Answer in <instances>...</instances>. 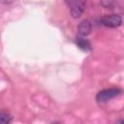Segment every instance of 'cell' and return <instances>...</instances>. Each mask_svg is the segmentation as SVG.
Masks as SVG:
<instances>
[{"label":"cell","mask_w":124,"mask_h":124,"mask_svg":"<svg viewBox=\"0 0 124 124\" xmlns=\"http://www.w3.org/2000/svg\"><path fill=\"white\" fill-rule=\"evenodd\" d=\"M64 1L69 8L71 16L74 18H78L83 14L85 10L86 0H64Z\"/></svg>","instance_id":"cell-1"},{"label":"cell","mask_w":124,"mask_h":124,"mask_svg":"<svg viewBox=\"0 0 124 124\" xmlns=\"http://www.w3.org/2000/svg\"><path fill=\"white\" fill-rule=\"evenodd\" d=\"M122 93V90L119 88H107L104 90H101L100 92H98V94L96 95V101L99 104H103V103H107L108 101H109L110 99L120 95Z\"/></svg>","instance_id":"cell-2"},{"label":"cell","mask_w":124,"mask_h":124,"mask_svg":"<svg viewBox=\"0 0 124 124\" xmlns=\"http://www.w3.org/2000/svg\"><path fill=\"white\" fill-rule=\"evenodd\" d=\"M100 22L104 26L116 28L122 24V17L119 15H106L100 18Z\"/></svg>","instance_id":"cell-3"},{"label":"cell","mask_w":124,"mask_h":124,"mask_svg":"<svg viewBox=\"0 0 124 124\" xmlns=\"http://www.w3.org/2000/svg\"><path fill=\"white\" fill-rule=\"evenodd\" d=\"M78 31L80 36L88 35L90 33V31H91V23H90V21L87 20V19L82 20L78 26Z\"/></svg>","instance_id":"cell-4"},{"label":"cell","mask_w":124,"mask_h":124,"mask_svg":"<svg viewBox=\"0 0 124 124\" xmlns=\"http://www.w3.org/2000/svg\"><path fill=\"white\" fill-rule=\"evenodd\" d=\"M76 44H77V46L80 49H82L84 51H88V50L91 49V44H90V42L87 39H84L82 37H78L76 39Z\"/></svg>","instance_id":"cell-5"},{"label":"cell","mask_w":124,"mask_h":124,"mask_svg":"<svg viewBox=\"0 0 124 124\" xmlns=\"http://www.w3.org/2000/svg\"><path fill=\"white\" fill-rule=\"evenodd\" d=\"M12 115L6 110H0V124H8L12 121Z\"/></svg>","instance_id":"cell-6"}]
</instances>
